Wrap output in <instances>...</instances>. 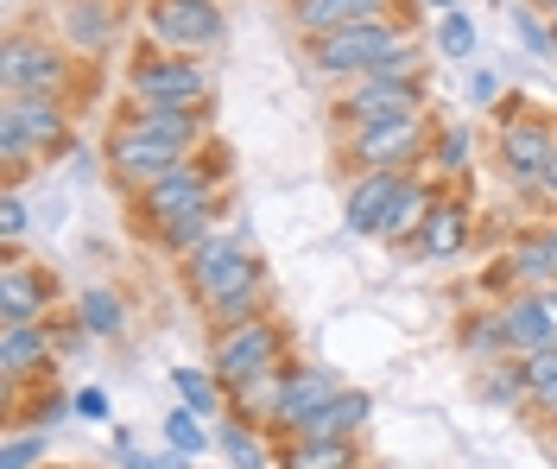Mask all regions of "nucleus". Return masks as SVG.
<instances>
[{
    "label": "nucleus",
    "mask_w": 557,
    "mask_h": 469,
    "mask_svg": "<svg viewBox=\"0 0 557 469\" xmlns=\"http://www.w3.org/2000/svg\"><path fill=\"white\" fill-rule=\"evenodd\" d=\"M317 71L330 76H412V58L399 33L374 20V26H343V33L317 38Z\"/></svg>",
    "instance_id": "nucleus-1"
},
{
    "label": "nucleus",
    "mask_w": 557,
    "mask_h": 469,
    "mask_svg": "<svg viewBox=\"0 0 557 469\" xmlns=\"http://www.w3.org/2000/svg\"><path fill=\"white\" fill-rule=\"evenodd\" d=\"M215 374H222V387H235V394H247L253 381L278 374V330L260 324V318L235 324L215 343Z\"/></svg>",
    "instance_id": "nucleus-2"
},
{
    "label": "nucleus",
    "mask_w": 557,
    "mask_h": 469,
    "mask_svg": "<svg viewBox=\"0 0 557 469\" xmlns=\"http://www.w3.org/2000/svg\"><path fill=\"white\" fill-rule=\"evenodd\" d=\"M197 292H203L222 318L247 324V298H253V260H247L235 242H209V248H197Z\"/></svg>",
    "instance_id": "nucleus-3"
},
{
    "label": "nucleus",
    "mask_w": 557,
    "mask_h": 469,
    "mask_svg": "<svg viewBox=\"0 0 557 469\" xmlns=\"http://www.w3.org/2000/svg\"><path fill=\"white\" fill-rule=\"evenodd\" d=\"M127 83H134L139 109H197L203 89H209L203 71L190 58H139Z\"/></svg>",
    "instance_id": "nucleus-4"
},
{
    "label": "nucleus",
    "mask_w": 557,
    "mask_h": 469,
    "mask_svg": "<svg viewBox=\"0 0 557 469\" xmlns=\"http://www.w3.org/2000/svg\"><path fill=\"white\" fill-rule=\"evenodd\" d=\"M108 165L134 184H159V178H172V172H184V146L152 140V134H139V127H121V134L108 140Z\"/></svg>",
    "instance_id": "nucleus-5"
},
{
    "label": "nucleus",
    "mask_w": 557,
    "mask_h": 469,
    "mask_svg": "<svg viewBox=\"0 0 557 469\" xmlns=\"http://www.w3.org/2000/svg\"><path fill=\"white\" fill-rule=\"evenodd\" d=\"M0 83H7L13 102H20V96H51V89L64 83V58H58L51 45L13 38V45H7V64H0Z\"/></svg>",
    "instance_id": "nucleus-6"
},
{
    "label": "nucleus",
    "mask_w": 557,
    "mask_h": 469,
    "mask_svg": "<svg viewBox=\"0 0 557 469\" xmlns=\"http://www.w3.org/2000/svg\"><path fill=\"white\" fill-rule=\"evenodd\" d=\"M152 33L165 38V45L197 51V45L222 38V13H215V0H159L152 7Z\"/></svg>",
    "instance_id": "nucleus-7"
},
{
    "label": "nucleus",
    "mask_w": 557,
    "mask_h": 469,
    "mask_svg": "<svg viewBox=\"0 0 557 469\" xmlns=\"http://www.w3.org/2000/svg\"><path fill=\"white\" fill-rule=\"evenodd\" d=\"M343 114H355V127L406 121V114H418V83H412V76H368V83L348 96Z\"/></svg>",
    "instance_id": "nucleus-8"
},
{
    "label": "nucleus",
    "mask_w": 557,
    "mask_h": 469,
    "mask_svg": "<svg viewBox=\"0 0 557 469\" xmlns=\"http://www.w3.org/2000/svg\"><path fill=\"white\" fill-rule=\"evenodd\" d=\"M552 159H557V134L545 127V121H513V127H500V165H507L520 184L545 178Z\"/></svg>",
    "instance_id": "nucleus-9"
},
{
    "label": "nucleus",
    "mask_w": 557,
    "mask_h": 469,
    "mask_svg": "<svg viewBox=\"0 0 557 469\" xmlns=\"http://www.w3.org/2000/svg\"><path fill=\"white\" fill-rule=\"evenodd\" d=\"M336 394H343V387H336V374H330V368H292V374L278 381L273 412L285 419V425H305V419H311V412H323Z\"/></svg>",
    "instance_id": "nucleus-10"
},
{
    "label": "nucleus",
    "mask_w": 557,
    "mask_h": 469,
    "mask_svg": "<svg viewBox=\"0 0 557 469\" xmlns=\"http://www.w3.org/2000/svg\"><path fill=\"white\" fill-rule=\"evenodd\" d=\"M418 146H424V121H418V114H406V121L361 127V140H355V159H361V165H374V172H386V165H406Z\"/></svg>",
    "instance_id": "nucleus-11"
},
{
    "label": "nucleus",
    "mask_w": 557,
    "mask_h": 469,
    "mask_svg": "<svg viewBox=\"0 0 557 469\" xmlns=\"http://www.w3.org/2000/svg\"><path fill=\"white\" fill-rule=\"evenodd\" d=\"M203 203H209V184L197 178L190 165L139 190V217H152L159 229H165V222H177V217H190V210H203Z\"/></svg>",
    "instance_id": "nucleus-12"
},
{
    "label": "nucleus",
    "mask_w": 557,
    "mask_h": 469,
    "mask_svg": "<svg viewBox=\"0 0 557 469\" xmlns=\"http://www.w3.org/2000/svg\"><path fill=\"white\" fill-rule=\"evenodd\" d=\"M381 13H386V0H292V20L317 38L343 33V26H374Z\"/></svg>",
    "instance_id": "nucleus-13"
},
{
    "label": "nucleus",
    "mask_w": 557,
    "mask_h": 469,
    "mask_svg": "<svg viewBox=\"0 0 557 469\" xmlns=\"http://www.w3.org/2000/svg\"><path fill=\"white\" fill-rule=\"evenodd\" d=\"M45 280H38L33 267H20V260H7L0 267V324L20 330V324H38L45 318Z\"/></svg>",
    "instance_id": "nucleus-14"
},
{
    "label": "nucleus",
    "mask_w": 557,
    "mask_h": 469,
    "mask_svg": "<svg viewBox=\"0 0 557 469\" xmlns=\"http://www.w3.org/2000/svg\"><path fill=\"white\" fill-rule=\"evenodd\" d=\"M500 330H507L513 349H532V356H539V349H552L557 343V311L545 305V292H539V298H520V305L500 318Z\"/></svg>",
    "instance_id": "nucleus-15"
},
{
    "label": "nucleus",
    "mask_w": 557,
    "mask_h": 469,
    "mask_svg": "<svg viewBox=\"0 0 557 469\" xmlns=\"http://www.w3.org/2000/svg\"><path fill=\"white\" fill-rule=\"evenodd\" d=\"M462 242H469V210L462 203H431V217L418 229V248L431 260H450V254H462Z\"/></svg>",
    "instance_id": "nucleus-16"
},
{
    "label": "nucleus",
    "mask_w": 557,
    "mask_h": 469,
    "mask_svg": "<svg viewBox=\"0 0 557 469\" xmlns=\"http://www.w3.org/2000/svg\"><path fill=\"white\" fill-rule=\"evenodd\" d=\"M393 190H399V178L393 172H368V178L348 190V229H361V235H374L386 217V203H393Z\"/></svg>",
    "instance_id": "nucleus-17"
},
{
    "label": "nucleus",
    "mask_w": 557,
    "mask_h": 469,
    "mask_svg": "<svg viewBox=\"0 0 557 469\" xmlns=\"http://www.w3.org/2000/svg\"><path fill=\"white\" fill-rule=\"evenodd\" d=\"M7 121H13L33 146H58L64 140V114H58L51 96H20V102H7Z\"/></svg>",
    "instance_id": "nucleus-18"
},
{
    "label": "nucleus",
    "mask_w": 557,
    "mask_h": 469,
    "mask_svg": "<svg viewBox=\"0 0 557 469\" xmlns=\"http://www.w3.org/2000/svg\"><path fill=\"white\" fill-rule=\"evenodd\" d=\"M361 419H368V394H336L323 412H311V419L298 425V437H355Z\"/></svg>",
    "instance_id": "nucleus-19"
},
{
    "label": "nucleus",
    "mask_w": 557,
    "mask_h": 469,
    "mask_svg": "<svg viewBox=\"0 0 557 469\" xmlns=\"http://www.w3.org/2000/svg\"><path fill=\"white\" fill-rule=\"evenodd\" d=\"M424 217H431V197H424V184L399 178V190H393V203H386V217L374 235H386V242H399V235H412V229H424Z\"/></svg>",
    "instance_id": "nucleus-20"
},
{
    "label": "nucleus",
    "mask_w": 557,
    "mask_h": 469,
    "mask_svg": "<svg viewBox=\"0 0 557 469\" xmlns=\"http://www.w3.org/2000/svg\"><path fill=\"white\" fill-rule=\"evenodd\" d=\"M278 469H355V444L348 437H298Z\"/></svg>",
    "instance_id": "nucleus-21"
},
{
    "label": "nucleus",
    "mask_w": 557,
    "mask_h": 469,
    "mask_svg": "<svg viewBox=\"0 0 557 469\" xmlns=\"http://www.w3.org/2000/svg\"><path fill=\"white\" fill-rule=\"evenodd\" d=\"M64 33L70 45H83V51H102L108 38H114V7H102V0H76L64 13Z\"/></svg>",
    "instance_id": "nucleus-22"
},
{
    "label": "nucleus",
    "mask_w": 557,
    "mask_h": 469,
    "mask_svg": "<svg viewBox=\"0 0 557 469\" xmlns=\"http://www.w3.org/2000/svg\"><path fill=\"white\" fill-rule=\"evenodd\" d=\"M45 356H51V336H45L38 324L7 330V343H0V368H7L13 381H20V374H33V368H38Z\"/></svg>",
    "instance_id": "nucleus-23"
},
{
    "label": "nucleus",
    "mask_w": 557,
    "mask_h": 469,
    "mask_svg": "<svg viewBox=\"0 0 557 469\" xmlns=\"http://www.w3.org/2000/svg\"><path fill=\"white\" fill-rule=\"evenodd\" d=\"M134 127H139V134H152V140H172V146L197 140V114H190V109H139Z\"/></svg>",
    "instance_id": "nucleus-24"
},
{
    "label": "nucleus",
    "mask_w": 557,
    "mask_h": 469,
    "mask_svg": "<svg viewBox=\"0 0 557 469\" xmlns=\"http://www.w3.org/2000/svg\"><path fill=\"white\" fill-rule=\"evenodd\" d=\"M159 235H165V248H177V254H197V248H209V203H203V210H190V217L165 222Z\"/></svg>",
    "instance_id": "nucleus-25"
},
{
    "label": "nucleus",
    "mask_w": 557,
    "mask_h": 469,
    "mask_svg": "<svg viewBox=\"0 0 557 469\" xmlns=\"http://www.w3.org/2000/svg\"><path fill=\"white\" fill-rule=\"evenodd\" d=\"M83 330H89V336H114V330H121V298H114V292H89V298H83Z\"/></svg>",
    "instance_id": "nucleus-26"
},
{
    "label": "nucleus",
    "mask_w": 557,
    "mask_h": 469,
    "mask_svg": "<svg viewBox=\"0 0 557 469\" xmlns=\"http://www.w3.org/2000/svg\"><path fill=\"white\" fill-rule=\"evenodd\" d=\"M177 394L190 399L197 412H215V406H222V394H215V381H209V374H197V368H177Z\"/></svg>",
    "instance_id": "nucleus-27"
},
{
    "label": "nucleus",
    "mask_w": 557,
    "mask_h": 469,
    "mask_svg": "<svg viewBox=\"0 0 557 469\" xmlns=\"http://www.w3.org/2000/svg\"><path fill=\"white\" fill-rule=\"evenodd\" d=\"M552 273H557V260L545 242H525L520 248V280H532V286H552Z\"/></svg>",
    "instance_id": "nucleus-28"
},
{
    "label": "nucleus",
    "mask_w": 557,
    "mask_h": 469,
    "mask_svg": "<svg viewBox=\"0 0 557 469\" xmlns=\"http://www.w3.org/2000/svg\"><path fill=\"white\" fill-rule=\"evenodd\" d=\"M545 387H557V343L525 361V394H545Z\"/></svg>",
    "instance_id": "nucleus-29"
},
{
    "label": "nucleus",
    "mask_w": 557,
    "mask_h": 469,
    "mask_svg": "<svg viewBox=\"0 0 557 469\" xmlns=\"http://www.w3.org/2000/svg\"><path fill=\"white\" fill-rule=\"evenodd\" d=\"M165 432H172L177 457H190V451H203V425H197L190 412H172V419H165Z\"/></svg>",
    "instance_id": "nucleus-30"
},
{
    "label": "nucleus",
    "mask_w": 557,
    "mask_h": 469,
    "mask_svg": "<svg viewBox=\"0 0 557 469\" xmlns=\"http://www.w3.org/2000/svg\"><path fill=\"white\" fill-rule=\"evenodd\" d=\"M26 152H33V140L0 114V159H7V172H20V165H26Z\"/></svg>",
    "instance_id": "nucleus-31"
},
{
    "label": "nucleus",
    "mask_w": 557,
    "mask_h": 469,
    "mask_svg": "<svg viewBox=\"0 0 557 469\" xmlns=\"http://www.w3.org/2000/svg\"><path fill=\"white\" fill-rule=\"evenodd\" d=\"M222 451H228V457H235L242 469H260V444H253L242 425H228V432H222Z\"/></svg>",
    "instance_id": "nucleus-32"
},
{
    "label": "nucleus",
    "mask_w": 557,
    "mask_h": 469,
    "mask_svg": "<svg viewBox=\"0 0 557 469\" xmlns=\"http://www.w3.org/2000/svg\"><path fill=\"white\" fill-rule=\"evenodd\" d=\"M38 457H45V432H33V437H13V444H7V469H33Z\"/></svg>",
    "instance_id": "nucleus-33"
},
{
    "label": "nucleus",
    "mask_w": 557,
    "mask_h": 469,
    "mask_svg": "<svg viewBox=\"0 0 557 469\" xmlns=\"http://www.w3.org/2000/svg\"><path fill=\"white\" fill-rule=\"evenodd\" d=\"M437 38H444V51H450V58H469V45H475V33H469V20H462V13H450Z\"/></svg>",
    "instance_id": "nucleus-34"
},
{
    "label": "nucleus",
    "mask_w": 557,
    "mask_h": 469,
    "mask_svg": "<svg viewBox=\"0 0 557 469\" xmlns=\"http://www.w3.org/2000/svg\"><path fill=\"white\" fill-rule=\"evenodd\" d=\"M0 235H7V248L26 235V203H20V197H7V210H0Z\"/></svg>",
    "instance_id": "nucleus-35"
},
{
    "label": "nucleus",
    "mask_w": 557,
    "mask_h": 469,
    "mask_svg": "<svg viewBox=\"0 0 557 469\" xmlns=\"http://www.w3.org/2000/svg\"><path fill=\"white\" fill-rule=\"evenodd\" d=\"M437 159H444V165H462V159H469V134H450V140L437 146Z\"/></svg>",
    "instance_id": "nucleus-36"
},
{
    "label": "nucleus",
    "mask_w": 557,
    "mask_h": 469,
    "mask_svg": "<svg viewBox=\"0 0 557 469\" xmlns=\"http://www.w3.org/2000/svg\"><path fill=\"white\" fill-rule=\"evenodd\" d=\"M76 412H83V419H108V394H96V387L76 394Z\"/></svg>",
    "instance_id": "nucleus-37"
},
{
    "label": "nucleus",
    "mask_w": 557,
    "mask_h": 469,
    "mask_svg": "<svg viewBox=\"0 0 557 469\" xmlns=\"http://www.w3.org/2000/svg\"><path fill=\"white\" fill-rule=\"evenodd\" d=\"M520 33H525L532 51H552V33H539V20H532V13H520Z\"/></svg>",
    "instance_id": "nucleus-38"
},
{
    "label": "nucleus",
    "mask_w": 557,
    "mask_h": 469,
    "mask_svg": "<svg viewBox=\"0 0 557 469\" xmlns=\"http://www.w3.org/2000/svg\"><path fill=\"white\" fill-rule=\"evenodd\" d=\"M539 184H545V197H552V203H557V159H552V165H545V178H539Z\"/></svg>",
    "instance_id": "nucleus-39"
},
{
    "label": "nucleus",
    "mask_w": 557,
    "mask_h": 469,
    "mask_svg": "<svg viewBox=\"0 0 557 469\" xmlns=\"http://www.w3.org/2000/svg\"><path fill=\"white\" fill-rule=\"evenodd\" d=\"M532 399H539V406H545V412L557 419V387H545V394H532Z\"/></svg>",
    "instance_id": "nucleus-40"
},
{
    "label": "nucleus",
    "mask_w": 557,
    "mask_h": 469,
    "mask_svg": "<svg viewBox=\"0 0 557 469\" xmlns=\"http://www.w3.org/2000/svg\"><path fill=\"white\" fill-rule=\"evenodd\" d=\"M545 248H552V260H557V229H552V235H545Z\"/></svg>",
    "instance_id": "nucleus-41"
},
{
    "label": "nucleus",
    "mask_w": 557,
    "mask_h": 469,
    "mask_svg": "<svg viewBox=\"0 0 557 469\" xmlns=\"http://www.w3.org/2000/svg\"><path fill=\"white\" fill-rule=\"evenodd\" d=\"M545 305H552V311H557V286H545Z\"/></svg>",
    "instance_id": "nucleus-42"
},
{
    "label": "nucleus",
    "mask_w": 557,
    "mask_h": 469,
    "mask_svg": "<svg viewBox=\"0 0 557 469\" xmlns=\"http://www.w3.org/2000/svg\"><path fill=\"white\" fill-rule=\"evenodd\" d=\"M431 7H444V13H456V0H431Z\"/></svg>",
    "instance_id": "nucleus-43"
},
{
    "label": "nucleus",
    "mask_w": 557,
    "mask_h": 469,
    "mask_svg": "<svg viewBox=\"0 0 557 469\" xmlns=\"http://www.w3.org/2000/svg\"><path fill=\"white\" fill-rule=\"evenodd\" d=\"M552 51H557V20H552Z\"/></svg>",
    "instance_id": "nucleus-44"
},
{
    "label": "nucleus",
    "mask_w": 557,
    "mask_h": 469,
    "mask_svg": "<svg viewBox=\"0 0 557 469\" xmlns=\"http://www.w3.org/2000/svg\"><path fill=\"white\" fill-rule=\"evenodd\" d=\"M539 7H552V13H557V0H539Z\"/></svg>",
    "instance_id": "nucleus-45"
}]
</instances>
